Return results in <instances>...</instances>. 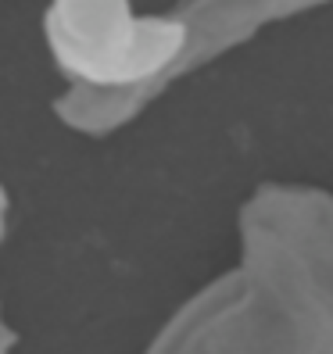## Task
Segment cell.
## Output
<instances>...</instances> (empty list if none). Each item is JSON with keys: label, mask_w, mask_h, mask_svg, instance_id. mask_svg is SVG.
<instances>
[{"label": "cell", "mask_w": 333, "mask_h": 354, "mask_svg": "<svg viewBox=\"0 0 333 354\" xmlns=\"http://www.w3.org/2000/svg\"><path fill=\"white\" fill-rule=\"evenodd\" d=\"M240 286H244V276L233 272V276H222L219 283H212L208 290H201V294H197L190 304H183L179 315L161 329V337L151 344L147 354H190V347H194V340H197L201 326L212 319V311L222 308Z\"/></svg>", "instance_id": "obj_3"}, {"label": "cell", "mask_w": 333, "mask_h": 354, "mask_svg": "<svg viewBox=\"0 0 333 354\" xmlns=\"http://www.w3.org/2000/svg\"><path fill=\"white\" fill-rule=\"evenodd\" d=\"M47 44L75 86L57 100V118L79 133H111L165 90L183 50L176 15H136L129 0H51Z\"/></svg>", "instance_id": "obj_1"}, {"label": "cell", "mask_w": 333, "mask_h": 354, "mask_svg": "<svg viewBox=\"0 0 333 354\" xmlns=\"http://www.w3.org/2000/svg\"><path fill=\"white\" fill-rule=\"evenodd\" d=\"M301 354H333V319L305 326V351Z\"/></svg>", "instance_id": "obj_4"}, {"label": "cell", "mask_w": 333, "mask_h": 354, "mask_svg": "<svg viewBox=\"0 0 333 354\" xmlns=\"http://www.w3.org/2000/svg\"><path fill=\"white\" fill-rule=\"evenodd\" d=\"M15 347V333H11V326L4 322V315H0V354H8Z\"/></svg>", "instance_id": "obj_5"}, {"label": "cell", "mask_w": 333, "mask_h": 354, "mask_svg": "<svg viewBox=\"0 0 333 354\" xmlns=\"http://www.w3.org/2000/svg\"><path fill=\"white\" fill-rule=\"evenodd\" d=\"M4 218H8V197H4V186H0V240H4Z\"/></svg>", "instance_id": "obj_6"}, {"label": "cell", "mask_w": 333, "mask_h": 354, "mask_svg": "<svg viewBox=\"0 0 333 354\" xmlns=\"http://www.w3.org/2000/svg\"><path fill=\"white\" fill-rule=\"evenodd\" d=\"M240 276L301 322L333 319V194L262 186L240 207Z\"/></svg>", "instance_id": "obj_2"}]
</instances>
